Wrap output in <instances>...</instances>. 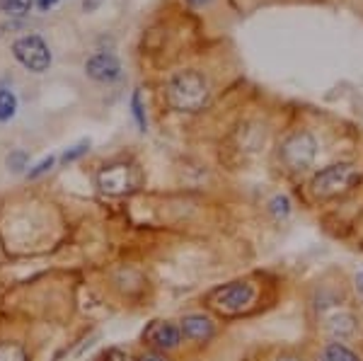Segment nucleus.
Segmentation results:
<instances>
[{
    "label": "nucleus",
    "mask_w": 363,
    "mask_h": 361,
    "mask_svg": "<svg viewBox=\"0 0 363 361\" xmlns=\"http://www.w3.org/2000/svg\"><path fill=\"white\" fill-rule=\"evenodd\" d=\"M318 155V141L310 131H296L281 143V160L291 172H306Z\"/></svg>",
    "instance_id": "nucleus-4"
},
{
    "label": "nucleus",
    "mask_w": 363,
    "mask_h": 361,
    "mask_svg": "<svg viewBox=\"0 0 363 361\" xmlns=\"http://www.w3.org/2000/svg\"><path fill=\"white\" fill-rule=\"evenodd\" d=\"M54 162H56L54 155H49V158H42V160L37 162V165L32 167V170L27 172V177H29V179H37V177H42V174H46V172L51 170V167H54Z\"/></svg>",
    "instance_id": "nucleus-20"
},
{
    "label": "nucleus",
    "mask_w": 363,
    "mask_h": 361,
    "mask_svg": "<svg viewBox=\"0 0 363 361\" xmlns=\"http://www.w3.org/2000/svg\"><path fill=\"white\" fill-rule=\"evenodd\" d=\"M318 361H363L359 357L356 349H351L347 342H339V340H330L320 347L318 352Z\"/></svg>",
    "instance_id": "nucleus-11"
},
{
    "label": "nucleus",
    "mask_w": 363,
    "mask_h": 361,
    "mask_svg": "<svg viewBox=\"0 0 363 361\" xmlns=\"http://www.w3.org/2000/svg\"><path fill=\"white\" fill-rule=\"evenodd\" d=\"M184 337H182V328L179 323H172V320H153L148 328L143 330V345H148L150 349H157V352H174V349L182 347Z\"/></svg>",
    "instance_id": "nucleus-6"
},
{
    "label": "nucleus",
    "mask_w": 363,
    "mask_h": 361,
    "mask_svg": "<svg viewBox=\"0 0 363 361\" xmlns=\"http://www.w3.org/2000/svg\"><path fill=\"white\" fill-rule=\"evenodd\" d=\"M359 179L361 165H356V162H335V165H327L320 172H315V177L310 179V191H313L315 199L330 201L347 194Z\"/></svg>",
    "instance_id": "nucleus-2"
},
{
    "label": "nucleus",
    "mask_w": 363,
    "mask_h": 361,
    "mask_svg": "<svg viewBox=\"0 0 363 361\" xmlns=\"http://www.w3.org/2000/svg\"><path fill=\"white\" fill-rule=\"evenodd\" d=\"M87 150H90V141H80V143H75V145H70V148L66 150V153L61 155V162H75V160H80L83 155H87Z\"/></svg>",
    "instance_id": "nucleus-17"
},
{
    "label": "nucleus",
    "mask_w": 363,
    "mask_h": 361,
    "mask_svg": "<svg viewBox=\"0 0 363 361\" xmlns=\"http://www.w3.org/2000/svg\"><path fill=\"white\" fill-rule=\"evenodd\" d=\"M99 3H102V0H83V8L87 10V13H95V10L99 8Z\"/></svg>",
    "instance_id": "nucleus-23"
},
{
    "label": "nucleus",
    "mask_w": 363,
    "mask_h": 361,
    "mask_svg": "<svg viewBox=\"0 0 363 361\" xmlns=\"http://www.w3.org/2000/svg\"><path fill=\"white\" fill-rule=\"evenodd\" d=\"M27 165H29V153H27V150L17 148V150H13V153L8 155V167L13 172H22Z\"/></svg>",
    "instance_id": "nucleus-18"
},
{
    "label": "nucleus",
    "mask_w": 363,
    "mask_h": 361,
    "mask_svg": "<svg viewBox=\"0 0 363 361\" xmlns=\"http://www.w3.org/2000/svg\"><path fill=\"white\" fill-rule=\"evenodd\" d=\"M97 187L102 194L121 196L133 189V177L128 165H107L97 174Z\"/></svg>",
    "instance_id": "nucleus-8"
},
{
    "label": "nucleus",
    "mask_w": 363,
    "mask_h": 361,
    "mask_svg": "<svg viewBox=\"0 0 363 361\" xmlns=\"http://www.w3.org/2000/svg\"><path fill=\"white\" fill-rule=\"evenodd\" d=\"M56 3H58V0H37L39 10H51V8H54Z\"/></svg>",
    "instance_id": "nucleus-24"
},
{
    "label": "nucleus",
    "mask_w": 363,
    "mask_h": 361,
    "mask_svg": "<svg viewBox=\"0 0 363 361\" xmlns=\"http://www.w3.org/2000/svg\"><path fill=\"white\" fill-rule=\"evenodd\" d=\"M136 361H169L165 352H157V349H148V352L138 354Z\"/></svg>",
    "instance_id": "nucleus-21"
},
{
    "label": "nucleus",
    "mask_w": 363,
    "mask_h": 361,
    "mask_svg": "<svg viewBox=\"0 0 363 361\" xmlns=\"http://www.w3.org/2000/svg\"><path fill=\"white\" fill-rule=\"evenodd\" d=\"M356 289H359V294H363V272L356 274Z\"/></svg>",
    "instance_id": "nucleus-25"
},
{
    "label": "nucleus",
    "mask_w": 363,
    "mask_h": 361,
    "mask_svg": "<svg viewBox=\"0 0 363 361\" xmlns=\"http://www.w3.org/2000/svg\"><path fill=\"white\" fill-rule=\"evenodd\" d=\"M179 328H182V337L186 342H194V345H208L218 335V325L206 313H186L179 320Z\"/></svg>",
    "instance_id": "nucleus-7"
},
{
    "label": "nucleus",
    "mask_w": 363,
    "mask_h": 361,
    "mask_svg": "<svg viewBox=\"0 0 363 361\" xmlns=\"http://www.w3.org/2000/svg\"><path fill=\"white\" fill-rule=\"evenodd\" d=\"M85 71L92 80L97 83H114L121 75V63L114 54H107V51H99L92 58H87Z\"/></svg>",
    "instance_id": "nucleus-9"
},
{
    "label": "nucleus",
    "mask_w": 363,
    "mask_h": 361,
    "mask_svg": "<svg viewBox=\"0 0 363 361\" xmlns=\"http://www.w3.org/2000/svg\"><path fill=\"white\" fill-rule=\"evenodd\" d=\"M131 114H133V119H136V124H138V131L140 133L148 131V116H145V107H143V100H140L138 90H133V95H131Z\"/></svg>",
    "instance_id": "nucleus-13"
},
{
    "label": "nucleus",
    "mask_w": 363,
    "mask_h": 361,
    "mask_svg": "<svg viewBox=\"0 0 363 361\" xmlns=\"http://www.w3.org/2000/svg\"><path fill=\"white\" fill-rule=\"evenodd\" d=\"M206 3H211V0H189V5H196V8L199 5H206Z\"/></svg>",
    "instance_id": "nucleus-26"
},
{
    "label": "nucleus",
    "mask_w": 363,
    "mask_h": 361,
    "mask_svg": "<svg viewBox=\"0 0 363 361\" xmlns=\"http://www.w3.org/2000/svg\"><path fill=\"white\" fill-rule=\"evenodd\" d=\"M0 361H29L27 349L20 342H0Z\"/></svg>",
    "instance_id": "nucleus-12"
},
{
    "label": "nucleus",
    "mask_w": 363,
    "mask_h": 361,
    "mask_svg": "<svg viewBox=\"0 0 363 361\" xmlns=\"http://www.w3.org/2000/svg\"><path fill=\"white\" fill-rule=\"evenodd\" d=\"M269 213H272L277 221H284L291 216V199L286 194H277L272 201H269Z\"/></svg>",
    "instance_id": "nucleus-14"
},
{
    "label": "nucleus",
    "mask_w": 363,
    "mask_h": 361,
    "mask_svg": "<svg viewBox=\"0 0 363 361\" xmlns=\"http://www.w3.org/2000/svg\"><path fill=\"white\" fill-rule=\"evenodd\" d=\"M29 8H32V0H3V10L10 13V17H22L29 13Z\"/></svg>",
    "instance_id": "nucleus-16"
},
{
    "label": "nucleus",
    "mask_w": 363,
    "mask_h": 361,
    "mask_svg": "<svg viewBox=\"0 0 363 361\" xmlns=\"http://www.w3.org/2000/svg\"><path fill=\"white\" fill-rule=\"evenodd\" d=\"M13 54L22 66L29 68V71H34V73H44L46 68L51 66L49 46H46L44 39L37 37V34H29V37L17 39V42L13 44Z\"/></svg>",
    "instance_id": "nucleus-5"
},
{
    "label": "nucleus",
    "mask_w": 363,
    "mask_h": 361,
    "mask_svg": "<svg viewBox=\"0 0 363 361\" xmlns=\"http://www.w3.org/2000/svg\"><path fill=\"white\" fill-rule=\"evenodd\" d=\"M97 361H99V359H97Z\"/></svg>",
    "instance_id": "nucleus-28"
},
{
    "label": "nucleus",
    "mask_w": 363,
    "mask_h": 361,
    "mask_svg": "<svg viewBox=\"0 0 363 361\" xmlns=\"http://www.w3.org/2000/svg\"><path fill=\"white\" fill-rule=\"evenodd\" d=\"M167 100L177 112H199L208 102V83L201 73L182 71L169 80Z\"/></svg>",
    "instance_id": "nucleus-3"
},
{
    "label": "nucleus",
    "mask_w": 363,
    "mask_h": 361,
    "mask_svg": "<svg viewBox=\"0 0 363 361\" xmlns=\"http://www.w3.org/2000/svg\"><path fill=\"white\" fill-rule=\"evenodd\" d=\"M0 10H3V0H0Z\"/></svg>",
    "instance_id": "nucleus-27"
},
{
    "label": "nucleus",
    "mask_w": 363,
    "mask_h": 361,
    "mask_svg": "<svg viewBox=\"0 0 363 361\" xmlns=\"http://www.w3.org/2000/svg\"><path fill=\"white\" fill-rule=\"evenodd\" d=\"M274 361H306V357L298 354V352H281Z\"/></svg>",
    "instance_id": "nucleus-22"
},
{
    "label": "nucleus",
    "mask_w": 363,
    "mask_h": 361,
    "mask_svg": "<svg viewBox=\"0 0 363 361\" xmlns=\"http://www.w3.org/2000/svg\"><path fill=\"white\" fill-rule=\"evenodd\" d=\"M257 299V287L250 279H233L228 284L213 287L206 294V306L223 318H238L245 311H250Z\"/></svg>",
    "instance_id": "nucleus-1"
},
{
    "label": "nucleus",
    "mask_w": 363,
    "mask_h": 361,
    "mask_svg": "<svg viewBox=\"0 0 363 361\" xmlns=\"http://www.w3.org/2000/svg\"><path fill=\"white\" fill-rule=\"evenodd\" d=\"M17 112V97L10 90H0V121L13 119Z\"/></svg>",
    "instance_id": "nucleus-15"
},
{
    "label": "nucleus",
    "mask_w": 363,
    "mask_h": 361,
    "mask_svg": "<svg viewBox=\"0 0 363 361\" xmlns=\"http://www.w3.org/2000/svg\"><path fill=\"white\" fill-rule=\"evenodd\" d=\"M99 361H136V359H133L131 354L126 352V349L109 347V349H104V354L99 357Z\"/></svg>",
    "instance_id": "nucleus-19"
},
{
    "label": "nucleus",
    "mask_w": 363,
    "mask_h": 361,
    "mask_svg": "<svg viewBox=\"0 0 363 361\" xmlns=\"http://www.w3.org/2000/svg\"><path fill=\"white\" fill-rule=\"evenodd\" d=\"M359 318L354 313H335L332 318H327L325 323V333L330 335V340L339 342H349L359 335Z\"/></svg>",
    "instance_id": "nucleus-10"
}]
</instances>
